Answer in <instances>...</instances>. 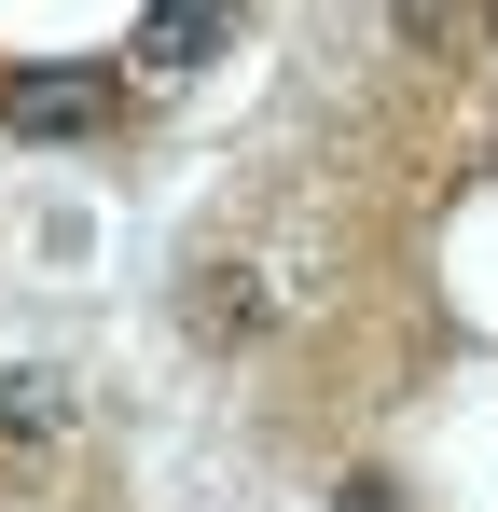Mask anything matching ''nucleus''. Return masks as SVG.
I'll return each mask as SVG.
<instances>
[{
  "instance_id": "1",
  "label": "nucleus",
  "mask_w": 498,
  "mask_h": 512,
  "mask_svg": "<svg viewBox=\"0 0 498 512\" xmlns=\"http://www.w3.org/2000/svg\"><path fill=\"white\" fill-rule=\"evenodd\" d=\"M291 305H305V291H291V263H277V250H194V277H180L194 346H263Z\"/></svg>"
},
{
  "instance_id": "2",
  "label": "nucleus",
  "mask_w": 498,
  "mask_h": 512,
  "mask_svg": "<svg viewBox=\"0 0 498 512\" xmlns=\"http://www.w3.org/2000/svg\"><path fill=\"white\" fill-rule=\"evenodd\" d=\"M222 42H236V0H153V14H139V42H125V70L180 84V70H208Z\"/></svg>"
},
{
  "instance_id": "3",
  "label": "nucleus",
  "mask_w": 498,
  "mask_h": 512,
  "mask_svg": "<svg viewBox=\"0 0 498 512\" xmlns=\"http://www.w3.org/2000/svg\"><path fill=\"white\" fill-rule=\"evenodd\" d=\"M0 111H14L28 139H97V125H111V84H97V70H28V84H0Z\"/></svg>"
},
{
  "instance_id": "4",
  "label": "nucleus",
  "mask_w": 498,
  "mask_h": 512,
  "mask_svg": "<svg viewBox=\"0 0 498 512\" xmlns=\"http://www.w3.org/2000/svg\"><path fill=\"white\" fill-rule=\"evenodd\" d=\"M388 28H402L415 56H471L485 42V0H388Z\"/></svg>"
},
{
  "instance_id": "5",
  "label": "nucleus",
  "mask_w": 498,
  "mask_h": 512,
  "mask_svg": "<svg viewBox=\"0 0 498 512\" xmlns=\"http://www.w3.org/2000/svg\"><path fill=\"white\" fill-rule=\"evenodd\" d=\"M0 429H14V443H56V429H70V388H56V374H0Z\"/></svg>"
},
{
  "instance_id": "6",
  "label": "nucleus",
  "mask_w": 498,
  "mask_h": 512,
  "mask_svg": "<svg viewBox=\"0 0 498 512\" xmlns=\"http://www.w3.org/2000/svg\"><path fill=\"white\" fill-rule=\"evenodd\" d=\"M332 512H402V499H388V485H374V471H360V485H346V499H332Z\"/></svg>"
}]
</instances>
